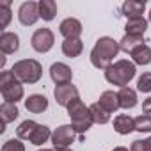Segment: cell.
<instances>
[{
  "instance_id": "6da1fadb",
  "label": "cell",
  "mask_w": 151,
  "mask_h": 151,
  "mask_svg": "<svg viewBox=\"0 0 151 151\" xmlns=\"http://www.w3.org/2000/svg\"><path fill=\"white\" fill-rule=\"evenodd\" d=\"M119 43L114 41L112 37H100L94 48L91 50V64L98 69H107L109 66H112V60L119 53Z\"/></svg>"
},
{
  "instance_id": "7a4b0ae2",
  "label": "cell",
  "mask_w": 151,
  "mask_h": 151,
  "mask_svg": "<svg viewBox=\"0 0 151 151\" xmlns=\"http://www.w3.org/2000/svg\"><path fill=\"white\" fill-rule=\"evenodd\" d=\"M133 77H135V64L128 59H121L105 69V78L112 86L126 87Z\"/></svg>"
},
{
  "instance_id": "3957f363",
  "label": "cell",
  "mask_w": 151,
  "mask_h": 151,
  "mask_svg": "<svg viewBox=\"0 0 151 151\" xmlns=\"http://www.w3.org/2000/svg\"><path fill=\"white\" fill-rule=\"evenodd\" d=\"M68 116L71 117V126L75 128V132H77V133H86L91 128V124L94 123L93 117H91L89 107H86L80 98L75 100L68 107Z\"/></svg>"
},
{
  "instance_id": "277c9868",
  "label": "cell",
  "mask_w": 151,
  "mask_h": 151,
  "mask_svg": "<svg viewBox=\"0 0 151 151\" xmlns=\"http://www.w3.org/2000/svg\"><path fill=\"white\" fill-rule=\"evenodd\" d=\"M14 73V77L23 82V84H37L39 78H41V75H43V68L37 60L34 59H23V60H18L14 62L13 69Z\"/></svg>"
},
{
  "instance_id": "5b68a950",
  "label": "cell",
  "mask_w": 151,
  "mask_h": 151,
  "mask_svg": "<svg viewBox=\"0 0 151 151\" xmlns=\"http://www.w3.org/2000/svg\"><path fill=\"white\" fill-rule=\"evenodd\" d=\"M0 93L4 96V101L16 103L23 98V86L14 77L13 71H2L0 75Z\"/></svg>"
},
{
  "instance_id": "8992f818",
  "label": "cell",
  "mask_w": 151,
  "mask_h": 151,
  "mask_svg": "<svg viewBox=\"0 0 151 151\" xmlns=\"http://www.w3.org/2000/svg\"><path fill=\"white\" fill-rule=\"evenodd\" d=\"M75 135H77V132L71 124H62L52 133V144L55 149H68L73 144Z\"/></svg>"
},
{
  "instance_id": "52a82bcc",
  "label": "cell",
  "mask_w": 151,
  "mask_h": 151,
  "mask_svg": "<svg viewBox=\"0 0 151 151\" xmlns=\"http://www.w3.org/2000/svg\"><path fill=\"white\" fill-rule=\"evenodd\" d=\"M53 43H55L53 32H52L50 29H46V27L37 29V30L32 34V37H30V45H32V48H34L36 52H39V53L48 52V50L53 46Z\"/></svg>"
},
{
  "instance_id": "ba28073f",
  "label": "cell",
  "mask_w": 151,
  "mask_h": 151,
  "mask_svg": "<svg viewBox=\"0 0 151 151\" xmlns=\"http://www.w3.org/2000/svg\"><path fill=\"white\" fill-rule=\"evenodd\" d=\"M18 18H20V23L29 27V25H34L41 16H39V2H23L18 9Z\"/></svg>"
},
{
  "instance_id": "9c48e42d",
  "label": "cell",
  "mask_w": 151,
  "mask_h": 151,
  "mask_svg": "<svg viewBox=\"0 0 151 151\" xmlns=\"http://www.w3.org/2000/svg\"><path fill=\"white\" fill-rule=\"evenodd\" d=\"M55 101L62 107H69L75 100H78V89L73 84H62V86H55L53 91Z\"/></svg>"
},
{
  "instance_id": "30bf717a",
  "label": "cell",
  "mask_w": 151,
  "mask_h": 151,
  "mask_svg": "<svg viewBox=\"0 0 151 151\" xmlns=\"http://www.w3.org/2000/svg\"><path fill=\"white\" fill-rule=\"evenodd\" d=\"M50 77H52V80H53L57 86L71 84L73 71H71L69 66H66V64H62V62H55V64H52V68H50Z\"/></svg>"
},
{
  "instance_id": "8fae6325",
  "label": "cell",
  "mask_w": 151,
  "mask_h": 151,
  "mask_svg": "<svg viewBox=\"0 0 151 151\" xmlns=\"http://www.w3.org/2000/svg\"><path fill=\"white\" fill-rule=\"evenodd\" d=\"M59 32H60L66 39H80L82 23H80L77 18H66V20L59 25Z\"/></svg>"
},
{
  "instance_id": "7c38bea8",
  "label": "cell",
  "mask_w": 151,
  "mask_h": 151,
  "mask_svg": "<svg viewBox=\"0 0 151 151\" xmlns=\"http://www.w3.org/2000/svg\"><path fill=\"white\" fill-rule=\"evenodd\" d=\"M20 48V37L14 32H2L0 36V50L2 53H14Z\"/></svg>"
},
{
  "instance_id": "4fadbf2b",
  "label": "cell",
  "mask_w": 151,
  "mask_h": 151,
  "mask_svg": "<svg viewBox=\"0 0 151 151\" xmlns=\"http://www.w3.org/2000/svg\"><path fill=\"white\" fill-rule=\"evenodd\" d=\"M144 9H146V2H139V0H128V2L123 4L121 13H123V16H126L128 20H133V18H142Z\"/></svg>"
},
{
  "instance_id": "5bb4252c",
  "label": "cell",
  "mask_w": 151,
  "mask_h": 151,
  "mask_svg": "<svg viewBox=\"0 0 151 151\" xmlns=\"http://www.w3.org/2000/svg\"><path fill=\"white\" fill-rule=\"evenodd\" d=\"M25 109L32 114H43L48 109V100L43 94H32L25 100Z\"/></svg>"
},
{
  "instance_id": "9a60e30c",
  "label": "cell",
  "mask_w": 151,
  "mask_h": 151,
  "mask_svg": "<svg viewBox=\"0 0 151 151\" xmlns=\"http://www.w3.org/2000/svg\"><path fill=\"white\" fill-rule=\"evenodd\" d=\"M144 46V36H130L126 34L121 41H119V48L124 52V53H133L137 48Z\"/></svg>"
},
{
  "instance_id": "2e32d148",
  "label": "cell",
  "mask_w": 151,
  "mask_h": 151,
  "mask_svg": "<svg viewBox=\"0 0 151 151\" xmlns=\"http://www.w3.org/2000/svg\"><path fill=\"white\" fill-rule=\"evenodd\" d=\"M114 130L121 135H128L135 130V119L126 114H121L114 119Z\"/></svg>"
},
{
  "instance_id": "e0dca14e",
  "label": "cell",
  "mask_w": 151,
  "mask_h": 151,
  "mask_svg": "<svg viewBox=\"0 0 151 151\" xmlns=\"http://www.w3.org/2000/svg\"><path fill=\"white\" fill-rule=\"evenodd\" d=\"M107 112H116L121 105H119V96H117V93H114V91H105L101 96H100V101H98Z\"/></svg>"
},
{
  "instance_id": "ac0fdd59",
  "label": "cell",
  "mask_w": 151,
  "mask_h": 151,
  "mask_svg": "<svg viewBox=\"0 0 151 151\" xmlns=\"http://www.w3.org/2000/svg\"><path fill=\"white\" fill-rule=\"evenodd\" d=\"M117 96H119L121 109H133L137 105V93L132 87H121Z\"/></svg>"
},
{
  "instance_id": "d6986e66",
  "label": "cell",
  "mask_w": 151,
  "mask_h": 151,
  "mask_svg": "<svg viewBox=\"0 0 151 151\" xmlns=\"http://www.w3.org/2000/svg\"><path fill=\"white\" fill-rule=\"evenodd\" d=\"M146 29H147V20H146V18H133V20H128V22H126V27H124L126 34H130V36H144Z\"/></svg>"
},
{
  "instance_id": "ffe728a7",
  "label": "cell",
  "mask_w": 151,
  "mask_h": 151,
  "mask_svg": "<svg viewBox=\"0 0 151 151\" xmlns=\"http://www.w3.org/2000/svg\"><path fill=\"white\" fill-rule=\"evenodd\" d=\"M84 50V43L80 39H64L62 43V53L66 57H78Z\"/></svg>"
},
{
  "instance_id": "44dd1931",
  "label": "cell",
  "mask_w": 151,
  "mask_h": 151,
  "mask_svg": "<svg viewBox=\"0 0 151 151\" xmlns=\"http://www.w3.org/2000/svg\"><path fill=\"white\" fill-rule=\"evenodd\" d=\"M57 14V4L53 0H41L39 2V16L45 22H52Z\"/></svg>"
},
{
  "instance_id": "7402d4cb",
  "label": "cell",
  "mask_w": 151,
  "mask_h": 151,
  "mask_svg": "<svg viewBox=\"0 0 151 151\" xmlns=\"http://www.w3.org/2000/svg\"><path fill=\"white\" fill-rule=\"evenodd\" d=\"M89 110H91V117H93L94 123H98V124H105V123L110 121V112H107L98 101L93 103V105L89 107Z\"/></svg>"
},
{
  "instance_id": "603a6c76",
  "label": "cell",
  "mask_w": 151,
  "mask_h": 151,
  "mask_svg": "<svg viewBox=\"0 0 151 151\" xmlns=\"http://www.w3.org/2000/svg\"><path fill=\"white\" fill-rule=\"evenodd\" d=\"M0 114H2V121H4V124H7V123L14 121V119L18 117L20 110H18L16 103H7V101H4L2 107H0Z\"/></svg>"
},
{
  "instance_id": "cb8c5ba5",
  "label": "cell",
  "mask_w": 151,
  "mask_h": 151,
  "mask_svg": "<svg viewBox=\"0 0 151 151\" xmlns=\"http://www.w3.org/2000/svg\"><path fill=\"white\" fill-rule=\"evenodd\" d=\"M50 137H52L50 128L45 126V124H37V128H36V132L32 133V137H30L29 142H32V144H36V146H41V144H45Z\"/></svg>"
},
{
  "instance_id": "d4e9b609",
  "label": "cell",
  "mask_w": 151,
  "mask_h": 151,
  "mask_svg": "<svg viewBox=\"0 0 151 151\" xmlns=\"http://www.w3.org/2000/svg\"><path fill=\"white\" fill-rule=\"evenodd\" d=\"M132 59H133V64H140V66H146L151 62V48L147 45L137 48L133 53H132Z\"/></svg>"
},
{
  "instance_id": "484cf974",
  "label": "cell",
  "mask_w": 151,
  "mask_h": 151,
  "mask_svg": "<svg viewBox=\"0 0 151 151\" xmlns=\"http://www.w3.org/2000/svg\"><path fill=\"white\" fill-rule=\"evenodd\" d=\"M36 128H37V123L32 121V119H27V121H23V123L16 128V135H18L20 139L30 140V137H32V133L36 132Z\"/></svg>"
},
{
  "instance_id": "4316f807",
  "label": "cell",
  "mask_w": 151,
  "mask_h": 151,
  "mask_svg": "<svg viewBox=\"0 0 151 151\" xmlns=\"http://www.w3.org/2000/svg\"><path fill=\"white\" fill-rule=\"evenodd\" d=\"M135 130L137 132H151V117L146 114H140L135 117Z\"/></svg>"
},
{
  "instance_id": "83f0119b",
  "label": "cell",
  "mask_w": 151,
  "mask_h": 151,
  "mask_svg": "<svg viewBox=\"0 0 151 151\" xmlns=\"http://www.w3.org/2000/svg\"><path fill=\"white\" fill-rule=\"evenodd\" d=\"M11 22V9H9V2H2L0 4V29H6Z\"/></svg>"
},
{
  "instance_id": "f1b7e54d",
  "label": "cell",
  "mask_w": 151,
  "mask_h": 151,
  "mask_svg": "<svg viewBox=\"0 0 151 151\" xmlns=\"http://www.w3.org/2000/svg\"><path fill=\"white\" fill-rule=\"evenodd\" d=\"M137 89L140 93H151V73H142V77L137 82Z\"/></svg>"
},
{
  "instance_id": "f546056e",
  "label": "cell",
  "mask_w": 151,
  "mask_h": 151,
  "mask_svg": "<svg viewBox=\"0 0 151 151\" xmlns=\"http://www.w3.org/2000/svg\"><path fill=\"white\" fill-rule=\"evenodd\" d=\"M2 151H25V146H23V142H20L18 139H11V140L4 142Z\"/></svg>"
},
{
  "instance_id": "4dcf8cb0",
  "label": "cell",
  "mask_w": 151,
  "mask_h": 151,
  "mask_svg": "<svg viewBox=\"0 0 151 151\" xmlns=\"http://www.w3.org/2000/svg\"><path fill=\"white\" fill-rule=\"evenodd\" d=\"M130 151H151V144L147 139L146 140H133Z\"/></svg>"
},
{
  "instance_id": "1f68e13d",
  "label": "cell",
  "mask_w": 151,
  "mask_h": 151,
  "mask_svg": "<svg viewBox=\"0 0 151 151\" xmlns=\"http://www.w3.org/2000/svg\"><path fill=\"white\" fill-rule=\"evenodd\" d=\"M142 112L151 117V96H149L147 100H144V103H142Z\"/></svg>"
},
{
  "instance_id": "d6a6232c",
  "label": "cell",
  "mask_w": 151,
  "mask_h": 151,
  "mask_svg": "<svg viewBox=\"0 0 151 151\" xmlns=\"http://www.w3.org/2000/svg\"><path fill=\"white\" fill-rule=\"evenodd\" d=\"M112 151H128V149H126V147H123V146H121V147H114V149H112Z\"/></svg>"
},
{
  "instance_id": "836d02e7",
  "label": "cell",
  "mask_w": 151,
  "mask_h": 151,
  "mask_svg": "<svg viewBox=\"0 0 151 151\" xmlns=\"http://www.w3.org/2000/svg\"><path fill=\"white\" fill-rule=\"evenodd\" d=\"M55 151H71V149H55Z\"/></svg>"
},
{
  "instance_id": "e575fe53",
  "label": "cell",
  "mask_w": 151,
  "mask_h": 151,
  "mask_svg": "<svg viewBox=\"0 0 151 151\" xmlns=\"http://www.w3.org/2000/svg\"><path fill=\"white\" fill-rule=\"evenodd\" d=\"M39 151H52V149H39Z\"/></svg>"
},
{
  "instance_id": "d590c367",
  "label": "cell",
  "mask_w": 151,
  "mask_h": 151,
  "mask_svg": "<svg viewBox=\"0 0 151 151\" xmlns=\"http://www.w3.org/2000/svg\"><path fill=\"white\" fill-rule=\"evenodd\" d=\"M149 22H151V11H149Z\"/></svg>"
},
{
  "instance_id": "8d00e7d4",
  "label": "cell",
  "mask_w": 151,
  "mask_h": 151,
  "mask_svg": "<svg viewBox=\"0 0 151 151\" xmlns=\"http://www.w3.org/2000/svg\"><path fill=\"white\" fill-rule=\"evenodd\" d=\"M147 140H149V144H151V137H149V139H147Z\"/></svg>"
}]
</instances>
